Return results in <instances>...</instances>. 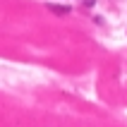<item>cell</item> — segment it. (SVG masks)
<instances>
[{
    "label": "cell",
    "mask_w": 127,
    "mask_h": 127,
    "mask_svg": "<svg viewBox=\"0 0 127 127\" xmlns=\"http://www.w3.org/2000/svg\"><path fill=\"white\" fill-rule=\"evenodd\" d=\"M46 7H48L50 12H55V14H70V7L67 5H53V2H48Z\"/></svg>",
    "instance_id": "1"
}]
</instances>
